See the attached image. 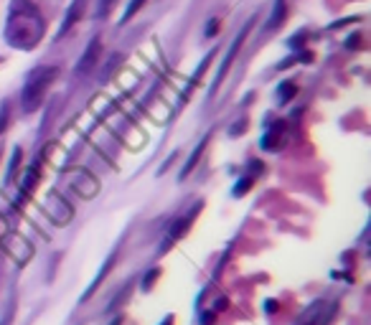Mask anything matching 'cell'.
I'll return each instance as SVG.
<instances>
[{"label": "cell", "mask_w": 371, "mask_h": 325, "mask_svg": "<svg viewBox=\"0 0 371 325\" xmlns=\"http://www.w3.org/2000/svg\"><path fill=\"white\" fill-rule=\"evenodd\" d=\"M247 33H249V23H247L245 29L239 31V36L231 41V49L226 51V56H224V64L219 66V74H217V79H214V86H211V94L217 92L219 89V84H221V79L226 77V71H229V66L234 64V59H237V54H239V49H242V43H245V38H247Z\"/></svg>", "instance_id": "obj_8"}, {"label": "cell", "mask_w": 371, "mask_h": 325, "mask_svg": "<svg viewBox=\"0 0 371 325\" xmlns=\"http://www.w3.org/2000/svg\"><path fill=\"white\" fill-rule=\"evenodd\" d=\"M155 280H158V269H150V275H145V280H143V290H150Z\"/></svg>", "instance_id": "obj_20"}, {"label": "cell", "mask_w": 371, "mask_h": 325, "mask_svg": "<svg viewBox=\"0 0 371 325\" xmlns=\"http://www.w3.org/2000/svg\"><path fill=\"white\" fill-rule=\"evenodd\" d=\"M21 148H15L13 150V158H10V165H8V176H6V183H10L15 178V173H18V165H21Z\"/></svg>", "instance_id": "obj_16"}, {"label": "cell", "mask_w": 371, "mask_h": 325, "mask_svg": "<svg viewBox=\"0 0 371 325\" xmlns=\"http://www.w3.org/2000/svg\"><path fill=\"white\" fill-rule=\"evenodd\" d=\"M115 259H117V252H112V255H110V259H107L105 264H102V269H99V275L94 277V282H92V287H89V290H87L85 295L79 297V303H85L87 297H92V295H94V290H97V287H99V282H102V280H105V277L110 275V269H112Z\"/></svg>", "instance_id": "obj_15"}, {"label": "cell", "mask_w": 371, "mask_h": 325, "mask_svg": "<svg viewBox=\"0 0 371 325\" xmlns=\"http://www.w3.org/2000/svg\"><path fill=\"white\" fill-rule=\"evenodd\" d=\"M252 183H254L252 178H242V181H237V188L231 191V193H234V198H242V196H245V193L249 191V188H252Z\"/></svg>", "instance_id": "obj_19"}, {"label": "cell", "mask_w": 371, "mask_h": 325, "mask_svg": "<svg viewBox=\"0 0 371 325\" xmlns=\"http://www.w3.org/2000/svg\"><path fill=\"white\" fill-rule=\"evenodd\" d=\"M338 305L336 300H313L305 310L298 315L295 325H330V320L336 318Z\"/></svg>", "instance_id": "obj_3"}, {"label": "cell", "mask_w": 371, "mask_h": 325, "mask_svg": "<svg viewBox=\"0 0 371 325\" xmlns=\"http://www.w3.org/2000/svg\"><path fill=\"white\" fill-rule=\"evenodd\" d=\"M36 183H38V160H34V165L26 170V176H23V181H21V191H18V198H15V204L21 206L23 198H29L31 193H34Z\"/></svg>", "instance_id": "obj_11"}, {"label": "cell", "mask_w": 371, "mask_h": 325, "mask_svg": "<svg viewBox=\"0 0 371 325\" xmlns=\"http://www.w3.org/2000/svg\"><path fill=\"white\" fill-rule=\"evenodd\" d=\"M99 56H102V41H99V36H94V38L87 43V49H85V54H82V59H79L77 77H87V74H92V71L97 69Z\"/></svg>", "instance_id": "obj_7"}, {"label": "cell", "mask_w": 371, "mask_h": 325, "mask_svg": "<svg viewBox=\"0 0 371 325\" xmlns=\"http://www.w3.org/2000/svg\"><path fill=\"white\" fill-rule=\"evenodd\" d=\"M57 77H59L57 66H36V69L29 71V77H26L21 89V105L26 112H36L41 107L43 97H46L49 86L54 84Z\"/></svg>", "instance_id": "obj_2"}, {"label": "cell", "mask_w": 371, "mask_h": 325, "mask_svg": "<svg viewBox=\"0 0 371 325\" xmlns=\"http://www.w3.org/2000/svg\"><path fill=\"white\" fill-rule=\"evenodd\" d=\"M295 94H298V86H295L293 82H282L280 89H277V99H280V102H287V99H293Z\"/></svg>", "instance_id": "obj_17"}, {"label": "cell", "mask_w": 371, "mask_h": 325, "mask_svg": "<svg viewBox=\"0 0 371 325\" xmlns=\"http://www.w3.org/2000/svg\"><path fill=\"white\" fill-rule=\"evenodd\" d=\"M198 211H201V204L194 206V209H191V213L186 211V213L181 216V219H175V221H173V227H170V232H168V239H166V247H163V252H166V249H170V247H168L170 241L181 239L183 234L189 232L191 224H194V219H196V213H198Z\"/></svg>", "instance_id": "obj_9"}, {"label": "cell", "mask_w": 371, "mask_h": 325, "mask_svg": "<svg viewBox=\"0 0 371 325\" xmlns=\"http://www.w3.org/2000/svg\"><path fill=\"white\" fill-rule=\"evenodd\" d=\"M206 145H209V135H206V137H203V140L198 142L196 148H194V153H191V158L186 160V165H183V170H181V176H178L181 181H186V178H189V173H194V168H196L198 160H201L203 148H206Z\"/></svg>", "instance_id": "obj_13"}, {"label": "cell", "mask_w": 371, "mask_h": 325, "mask_svg": "<svg viewBox=\"0 0 371 325\" xmlns=\"http://www.w3.org/2000/svg\"><path fill=\"white\" fill-rule=\"evenodd\" d=\"M282 140H285V122H277V125H272V130L262 137V148L277 150L282 145Z\"/></svg>", "instance_id": "obj_12"}, {"label": "cell", "mask_w": 371, "mask_h": 325, "mask_svg": "<svg viewBox=\"0 0 371 325\" xmlns=\"http://www.w3.org/2000/svg\"><path fill=\"white\" fill-rule=\"evenodd\" d=\"M161 325H173V318H168V320H163Z\"/></svg>", "instance_id": "obj_23"}, {"label": "cell", "mask_w": 371, "mask_h": 325, "mask_svg": "<svg viewBox=\"0 0 371 325\" xmlns=\"http://www.w3.org/2000/svg\"><path fill=\"white\" fill-rule=\"evenodd\" d=\"M46 23H43L41 10L31 3V0H13L8 8L6 18V43L18 51H31L36 49L43 38Z\"/></svg>", "instance_id": "obj_1"}, {"label": "cell", "mask_w": 371, "mask_h": 325, "mask_svg": "<svg viewBox=\"0 0 371 325\" xmlns=\"http://www.w3.org/2000/svg\"><path fill=\"white\" fill-rule=\"evenodd\" d=\"M43 211L49 213L51 221L57 224V227H64V224H69L71 216H74V209L69 206V201L61 196V193L51 191L49 196L43 198Z\"/></svg>", "instance_id": "obj_4"}, {"label": "cell", "mask_w": 371, "mask_h": 325, "mask_svg": "<svg viewBox=\"0 0 371 325\" xmlns=\"http://www.w3.org/2000/svg\"><path fill=\"white\" fill-rule=\"evenodd\" d=\"M0 239H3V244L8 247V252L15 257V262L18 264H23V262H29L31 257H34V247H31V241L26 239V236H21V234L10 232V229H0Z\"/></svg>", "instance_id": "obj_5"}, {"label": "cell", "mask_w": 371, "mask_h": 325, "mask_svg": "<svg viewBox=\"0 0 371 325\" xmlns=\"http://www.w3.org/2000/svg\"><path fill=\"white\" fill-rule=\"evenodd\" d=\"M8 320H10V315H8V318H3V320H0V325H8Z\"/></svg>", "instance_id": "obj_24"}, {"label": "cell", "mask_w": 371, "mask_h": 325, "mask_svg": "<svg viewBox=\"0 0 371 325\" xmlns=\"http://www.w3.org/2000/svg\"><path fill=\"white\" fill-rule=\"evenodd\" d=\"M277 310V303H275V300H270V303H267V312H275Z\"/></svg>", "instance_id": "obj_22"}, {"label": "cell", "mask_w": 371, "mask_h": 325, "mask_svg": "<svg viewBox=\"0 0 371 325\" xmlns=\"http://www.w3.org/2000/svg\"><path fill=\"white\" fill-rule=\"evenodd\" d=\"M82 13H85V0H71V6H69V10H66V15H64V23H61V29H59L57 38H64V36L69 33V31L74 29V23L82 18Z\"/></svg>", "instance_id": "obj_10"}, {"label": "cell", "mask_w": 371, "mask_h": 325, "mask_svg": "<svg viewBox=\"0 0 371 325\" xmlns=\"http://www.w3.org/2000/svg\"><path fill=\"white\" fill-rule=\"evenodd\" d=\"M8 114H10V109H8V102L3 105V109H0V130H3V125L8 122Z\"/></svg>", "instance_id": "obj_21"}, {"label": "cell", "mask_w": 371, "mask_h": 325, "mask_svg": "<svg viewBox=\"0 0 371 325\" xmlns=\"http://www.w3.org/2000/svg\"><path fill=\"white\" fill-rule=\"evenodd\" d=\"M285 18H287V6H285V0H277L275 3V10H272V15H270V21H267V26H265V33H272V31H277L285 23Z\"/></svg>", "instance_id": "obj_14"}, {"label": "cell", "mask_w": 371, "mask_h": 325, "mask_svg": "<svg viewBox=\"0 0 371 325\" xmlns=\"http://www.w3.org/2000/svg\"><path fill=\"white\" fill-rule=\"evenodd\" d=\"M69 186H71V191H77L82 198L97 196V191H99L97 178L92 176L89 170H74V173H69Z\"/></svg>", "instance_id": "obj_6"}, {"label": "cell", "mask_w": 371, "mask_h": 325, "mask_svg": "<svg viewBox=\"0 0 371 325\" xmlns=\"http://www.w3.org/2000/svg\"><path fill=\"white\" fill-rule=\"evenodd\" d=\"M147 0H130V6H127V10H125V15H122V23H127L130 18H133L138 10H140L143 6H145Z\"/></svg>", "instance_id": "obj_18"}]
</instances>
